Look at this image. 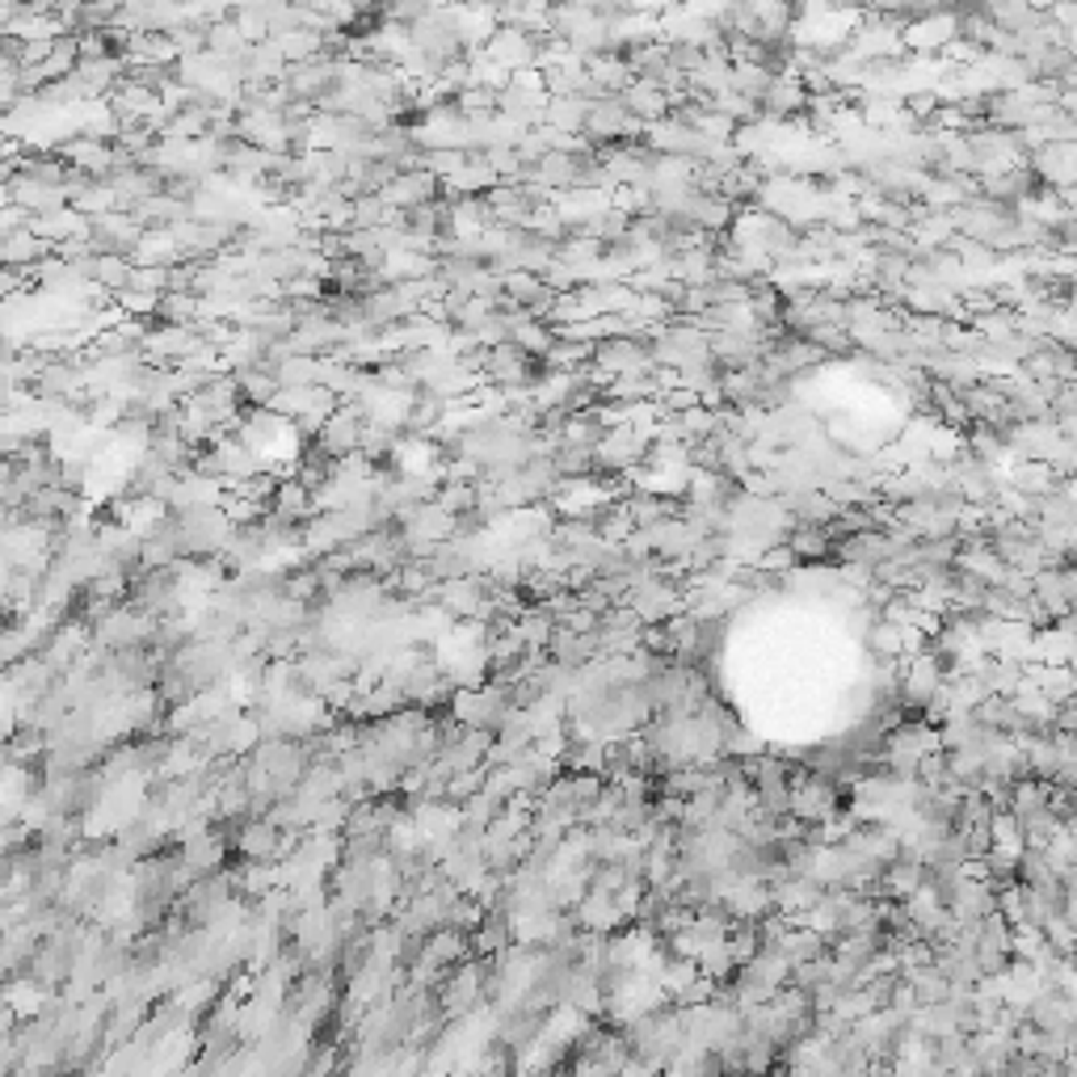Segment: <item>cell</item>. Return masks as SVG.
Listing matches in <instances>:
<instances>
[{"label":"cell","mask_w":1077,"mask_h":1077,"mask_svg":"<svg viewBox=\"0 0 1077 1077\" xmlns=\"http://www.w3.org/2000/svg\"><path fill=\"white\" fill-rule=\"evenodd\" d=\"M278 506L287 509V514H303V509H308V493H303L299 485H287L282 493H278Z\"/></svg>","instance_id":"1"}]
</instances>
